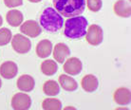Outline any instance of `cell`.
<instances>
[{"mask_svg": "<svg viewBox=\"0 0 131 110\" xmlns=\"http://www.w3.org/2000/svg\"><path fill=\"white\" fill-rule=\"evenodd\" d=\"M12 47L13 49L19 54H25L30 51L31 48V43L26 36L17 33L12 39Z\"/></svg>", "mask_w": 131, "mask_h": 110, "instance_id": "277c9868", "label": "cell"}, {"mask_svg": "<svg viewBox=\"0 0 131 110\" xmlns=\"http://www.w3.org/2000/svg\"><path fill=\"white\" fill-rule=\"evenodd\" d=\"M31 105V99L27 93L19 92L13 95L12 99V107L15 110H27Z\"/></svg>", "mask_w": 131, "mask_h": 110, "instance_id": "8992f818", "label": "cell"}, {"mask_svg": "<svg viewBox=\"0 0 131 110\" xmlns=\"http://www.w3.org/2000/svg\"><path fill=\"white\" fill-rule=\"evenodd\" d=\"M40 24L49 32H57L64 25L63 16L53 8L48 7L43 10L40 16Z\"/></svg>", "mask_w": 131, "mask_h": 110, "instance_id": "3957f363", "label": "cell"}, {"mask_svg": "<svg viewBox=\"0 0 131 110\" xmlns=\"http://www.w3.org/2000/svg\"><path fill=\"white\" fill-rule=\"evenodd\" d=\"M85 39L91 46H99L103 42L104 33L103 29L99 25H90L85 33Z\"/></svg>", "mask_w": 131, "mask_h": 110, "instance_id": "5b68a950", "label": "cell"}, {"mask_svg": "<svg viewBox=\"0 0 131 110\" xmlns=\"http://www.w3.org/2000/svg\"><path fill=\"white\" fill-rule=\"evenodd\" d=\"M86 4H88L89 10L93 12V13L99 12L103 6L102 0H86Z\"/></svg>", "mask_w": 131, "mask_h": 110, "instance_id": "7402d4cb", "label": "cell"}, {"mask_svg": "<svg viewBox=\"0 0 131 110\" xmlns=\"http://www.w3.org/2000/svg\"><path fill=\"white\" fill-rule=\"evenodd\" d=\"M2 23H3V18H2V16L0 15V27H1V25H2Z\"/></svg>", "mask_w": 131, "mask_h": 110, "instance_id": "d4e9b609", "label": "cell"}, {"mask_svg": "<svg viewBox=\"0 0 131 110\" xmlns=\"http://www.w3.org/2000/svg\"><path fill=\"white\" fill-rule=\"evenodd\" d=\"M113 99L115 103L119 105H127L130 104L131 100V93L128 88L125 87H119L116 89L113 94Z\"/></svg>", "mask_w": 131, "mask_h": 110, "instance_id": "30bf717a", "label": "cell"}, {"mask_svg": "<svg viewBox=\"0 0 131 110\" xmlns=\"http://www.w3.org/2000/svg\"><path fill=\"white\" fill-rule=\"evenodd\" d=\"M83 89L86 92H93L98 88L99 82L96 76L93 74H88L84 76L81 82Z\"/></svg>", "mask_w": 131, "mask_h": 110, "instance_id": "9a60e30c", "label": "cell"}, {"mask_svg": "<svg viewBox=\"0 0 131 110\" xmlns=\"http://www.w3.org/2000/svg\"><path fill=\"white\" fill-rule=\"evenodd\" d=\"M53 6L65 17H73L84 13L85 0H53Z\"/></svg>", "mask_w": 131, "mask_h": 110, "instance_id": "6da1fadb", "label": "cell"}, {"mask_svg": "<svg viewBox=\"0 0 131 110\" xmlns=\"http://www.w3.org/2000/svg\"><path fill=\"white\" fill-rule=\"evenodd\" d=\"M113 10L116 15L121 17H129L131 15L130 2L126 0H118L113 6Z\"/></svg>", "mask_w": 131, "mask_h": 110, "instance_id": "8fae6325", "label": "cell"}, {"mask_svg": "<svg viewBox=\"0 0 131 110\" xmlns=\"http://www.w3.org/2000/svg\"><path fill=\"white\" fill-rule=\"evenodd\" d=\"M4 3L8 8H15L23 4V0H4Z\"/></svg>", "mask_w": 131, "mask_h": 110, "instance_id": "603a6c76", "label": "cell"}, {"mask_svg": "<svg viewBox=\"0 0 131 110\" xmlns=\"http://www.w3.org/2000/svg\"><path fill=\"white\" fill-rule=\"evenodd\" d=\"M18 67L13 61L4 62L0 65V75L4 79H13L17 75Z\"/></svg>", "mask_w": 131, "mask_h": 110, "instance_id": "9c48e42d", "label": "cell"}, {"mask_svg": "<svg viewBox=\"0 0 131 110\" xmlns=\"http://www.w3.org/2000/svg\"><path fill=\"white\" fill-rule=\"evenodd\" d=\"M29 1H30V2H32V3H38L41 0H29Z\"/></svg>", "mask_w": 131, "mask_h": 110, "instance_id": "cb8c5ba5", "label": "cell"}, {"mask_svg": "<svg viewBox=\"0 0 131 110\" xmlns=\"http://www.w3.org/2000/svg\"><path fill=\"white\" fill-rule=\"evenodd\" d=\"M43 91L47 96H56L60 92L59 84H57V82L52 80L45 82L43 85Z\"/></svg>", "mask_w": 131, "mask_h": 110, "instance_id": "d6986e66", "label": "cell"}, {"mask_svg": "<svg viewBox=\"0 0 131 110\" xmlns=\"http://www.w3.org/2000/svg\"><path fill=\"white\" fill-rule=\"evenodd\" d=\"M42 108L45 110H60L62 109V103L55 98H48L43 101Z\"/></svg>", "mask_w": 131, "mask_h": 110, "instance_id": "ffe728a7", "label": "cell"}, {"mask_svg": "<svg viewBox=\"0 0 131 110\" xmlns=\"http://www.w3.org/2000/svg\"><path fill=\"white\" fill-rule=\"evenodd\" d=\"M52 44L48 39L40 41L36 46V54L39 58H47L51 54Z\"/></svg>", "mask_w": 131, "mask_h": 110, "instance_id": "5bb4252c", "label": "cell"}, {"mask_svg": "<svg viewBox=\"0 0 131 110\" xmlns=\"http://www.w3.org/2000/svg\"><path fill=\"white\" fill-rule=\"evenodd\" d=\"M6 20L12 27H18L23 23V13L18 10H10L7 13Z\"/></svg>", "mask_w": 131, "mask_h": 110, "instance_id": "2e32d148", "label": "cell"}, {"mask_svg": "<svg viewBox=\"0 0 131 110\" xmlns=\"http://www.w3.org/2000/svg\"><path fill=\"white\" fill-rule=\"evenodd\" d=\"M59 84L66 91H75L78 88L77 82L70 76L61 74L59 76Z\"/></svg>", "mask_w": 131, "mask_h": 110, "instance_id": "e0dca14e", "label": "cell"}, {"mask_svg": "<svg viewBox=\"0 0 131 110\" xmlns=\"http://www.w3.org/2000/svg\"><path fill=\"white\" fill-rule=\"evenodd\" d=\"M20 30L23 34L31 38L39 36L42 32V29L40 25L34 20H27L26 22L21 25Z\"/></svg>", "mask_w": 131, "mask_h": 110, "instance_id": "52a82bcc", "label": "cell"}, {"mask_svg": "<svg viewBox=\"0 0 131 110\" xmlns=\"http://www.w3.org/2000/svg\"><path fill=\"white\" fill-rule=\"evenodd\" d=\"M12 31L8 28L0 29V47L6 46L12 41Z\"/></svg>", "mask_w": 131, "mask_h": 110, "instance_id": "44dd1931", "label": "cell"}, {"mask_svg": "<svg viewBox=\"0 0 131 110\" xmlns=\"http://www.w3.org/2000/svg\"><path fill=\"white\" fill-rule=\"evenodd\" d=\"M2 86V81H1V79H0V88Z\"/></svg>", "mask_w": 131, "mask_h": 110, "instance_id": "484cf974", "label": "cell"}, {"mask_svg": "<svg viewBox=\"0 0 131 110\" xmlns=\"http://www.w3.org/2000/svg\"><path fill=\"white\" fill-rule=\"evenodd\" d=\"M17 87L20 91H24V92H30L32 91L35 85V82L32 76L30 75L24 74L22 76H20L17 79Z\"/></svg>", "mask_w": 131, "mask_h": 110, "instance_id": "4fadbf2b", "label": "cell"}, {"mask_svg": "<svg viewBox=\"0 0 131 110\" xmlns=\"http://www.w3.org/2000/svg\"><path fill=\"white\" fill-rule=\"evenodd\" d=\"M69 55H70V49L64 43H58L54 47V49H53V57L60 64H63Z\"/></svg>", "mask_w": 131, "mask_h": 110, "instance_id": "7c38bea8", "label": "cell"}, {"mask_svg": "<svg viewBox=\"0 0 131 110\" xmlns=\"http://www.w3.org/2000/svg\"><path fill=\"white\" fill-rule=\"evenodd\" d=\"M89 22L86 18L81 15L70 17L65 23L64 34L69 39L83 38L86 33Z\"/></svg>", "mask_w": 131, "mask_h": 110, "instance_id": "7a4b0ae2", "label": "cell"}, {"mask_svg": "<svg viewBox=\"0 0 131 110\" xmlns=\"http://www.w3.org/2000/svg\"><path fill=\"white\" fill-rule=\"evenodd\" d=\"M82 68H83L82 62H81V60L79 58H77V57L69 58L65 62V65L63 67L64 71L67 74L72 75V76L80 74V72L82 71Z\"/></svg>", "mask_w": 131, "mask_h": 110, "instance_id": "ba28073f", "label": "cell"}, {"mask_svg": "<svg viewBox=\"0 0 131 110\" xmlns=\"http://www.w3.org/2000/svg\"><path fill=\"white\" fill-rule=\"evenodd\" d=\"M57 63L53 60H46L41 64V71L46 76H52L57 72Z\"/></svg>", "mask_w": 131, "mask_h": 110, "instance_id": "ac0fdd59", "label": "cell"}]
</instances>
